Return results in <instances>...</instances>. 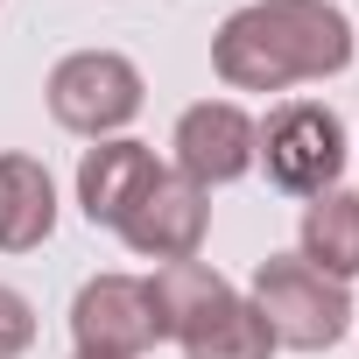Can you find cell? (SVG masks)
Listing matches in <instances>:
<instances>
[{"label": "cell", "instance_id": "6da1fadb", "mask_svg": "<svg viewBox=\"0 0 359 359\" xmlns=\"http://www.w3.org/2000/svg\"><path fill=\"white\" fill-rule=\"evenodd\" d=\"M359 57V29L338 0H247L212 36V71L226 92H296L324 85Z\"/></svg>", "mask_w": 359, "mask_h": 359}, {"label": "cell", "instance_id": "7a4b0ae2", "mask_svg": "<svg viewBox=\"0 0 359 359\" xmlns=\"http://www.w3.org/2000/svg\"><path fill=\"white\" fill-rule=\"evenodd\" d=\"M345 162H352V141L324 99H282L268 106V120H254V169H268V184L282 198L338 191Z\"/></svg>", "mask_w": 359, "mask_h": 359}, {"label": "cell", "instance_id": "3957f363", "mask_svg": "<svg viewBox=\"0 0 359 359\" xmlns=\"http://www.w3.org/2000/svg\"><path fill=\"white\" fill-rule=\"evenodd\" d=\"M43 106H50V120H57L64 134H78V141H113V134H127V127L141 120L148 78H141V64L120 57V50H71V57L50 64Z\"/></svg>", "mask_w": 359, "mask_h": 359}, {"label": "cell", "instance_id": "277c9868", "mask_svg": "<svg viewBox=\"0 0 359 359\" xmlns=\"http://www.w3.org/2000/svg\"><path fill=\"white\" fill-rule=\"evenodd\" d=\"M247 303L268 317V331H275V345H282V352H331V345L359 324V310H352L345 282L317 275L303 254H268V261L254 268Z\"/></svg>", "mask_w": 359, "mask_h": 359}, {"label": "cell", "instance_id": "5b68a950", "mask_svg": "<svg viewBox=\"0 0 359 359\" xmlns=\"http://www.w3.org/2000/svg\"><path fill=\"white\" fill-rule=\"evenodd\" d=\"M169 155H176V176H191V184L212 198V191L240 184L254 169V113L240 99H198V106L176 113Z\"/></svg>", "mask_w": 359, "mask_h": 359}, {"label": "cell", "instance_id": "8992f818", "mask_svg": "<svg viewBox=\"0 0 359 359\" xmlns=\"http://www.w3.org/2000/svg\"><path fill=\"white\" fill-rule=\"evenodd\" d=\"M113 233L127 240V254H141V261H155V268H162V261H198V254H205V233H212V198L191 184V176L162 169Z\"/></svg>", "mask_w": 359, "mask_h": 359}, {"label": "cell", "instance_id": "52a82bcc", "mask_svg": "<svg viewBox=\"0 0 359 359\" xmlns=\"http://www.w3.org/2000/svg\"><path fill=\"white\" fill-rule=\"evenodd\" d=\"M71 338L78 352H106V359H141L162 345L155 331V303L141 275H92L71 296Z\"/></svg>", "mask_w": 359, "mask_h": 359}, {"label": "cell", "instance_id": "ba28073f", "mask_svg": "<svg viewBox=\"0 0 359 359\" xmlns=\"http://www.w3.org/2000/svg\"><path fill=\"white\" fill-rule=\"evenodd\" d=\"M162 176V162H155V148L148 141H127V134H113V141H92L85 155H78V212L92 219V226H120L127 212H134V198Z\"/></svg>", "mask_w": 359, "mask_h": 359}, {"label": "cell", "instance_id": "9c48e42d", "mask_svg": "<svg viewBox=\"0 0 359 359\" xmlns=\"http://www.w3.org/2000/svg\"><path fill=\"white\" fill-rule=\"evenodd\" d=\"M57 233V176L8 148L0 155V254H36L43 240Z\"/></svg>", "mask_w": 359, "mask_h": 359}, {"label": "cell", "instance_id": "30bf717a", "mask_svg": "<svg viewBox=\"0 0 359 359\" xmlns=\"http://www.w3.org/2000/svg\"><path fill=\"white\" fill-rule=\"evenodd\" d=\"M296 254L331 275V282H352L359 275V191H324V198H303V219H296Z\"/></svg>", "mask_w": 359, "mask_h": 359}, {"label": "cell", "instance_id": "8fae6325", "mask_svg": "<svg viewBox=\"0 0 359 359\" xmlns=\"http://www.w3.org/2000/svg\"><path fill=\"white\" fill-rule=\"evenodd\" d=\"M176 345H184V359H275V352H282L275 331H268V317H261L240 289H233L226 303H212Z\"/></svg>", "mask_w": 359, "mask_h": 359}, {"label": "cell", "instance_id": "7c38bea8", "mask_svg": "<svg viewBox=\"0 0 359 359\" xmlns=\"http://www.w3.org/2000/svg\"><path fill=\"white\" fill-rule=\"evenodd\" d=\"M233 296V282L212 268V261H162L155 275H148V303H155V331L162 338H184L212 303H226Z\"/></svg>", "mask_w": 359, "mask_h": 359}, {"label": "cell", "instance_id": "4fadbf2b", "mask_svg": "<svg viewBox=\"0 0 359 359\" xmlns=\"http://www.w3.org/2000/svg\"><path fill=\"white\" fill-rule=\"evenodd\" d=\"M29 345H36V303L0 282V359H22Z\"/></svg>", "mask_w": 359, "mask_h": 359}, {"label": "cell", "instance_id": "5bb4252c", "mask_svg": "<svg viewBox=\"0 0 359 359\" xmlns=\"http://www.w3.org/2000/svg\"><path fill=\"white\" fill-rule=\"evenodd\" d=\"M71 359H106V352H71Z\"/></svg>", "mask_w": 359, "mask_h": 359}]
</instances>
